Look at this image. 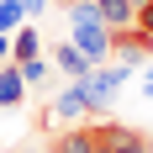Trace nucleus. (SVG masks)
Instances as JSON below:
<instances>
[{
	"label": "nucleus",
	"mask_w": 153,
	"mask_h": 153,
	"mask_svg": "<svg viewBox=\"0 0 153 153\" xmlns=\"http://www.w3.org/2000/svg\"><path fill=\"white\" fill-rule=\"evenodd\" d=\"M148 137H153V132H148Z\"/></svg>",
	"instance_id": "17"
},
{
	"label": "nucleus",
	"mask_w": 153,
	"mask_h": 153,
	"mask_svg": "<svg viewBox=\"0 0 153 153\" xmlns=\"http://www.w3.org/2000/svg\"><path fill=\"white\" fill-rule=\"evenodd\" d=\"M27 100V79H21V69L16 63H0V111H11Z\"/></svg>",
	"instance_id": "6"
},
{
	"label": "nucleus",
	"mask_w": 153,
	"mask_h": 153,
	"mask_svg": "<svg viewBox=\"0 0 153 153\" xmlns=\"http://www.w3.org/2000/svg\"><path fill=\"white\" fill-rule=\"evenodd\" d=\"M132 79V63H95L85 74V95H90V116H106V106L122 95V85Z\"/></svg>",
	"instance_id": "2"
},
{
	"label": "nucleus",
	"mask_w": 153,
	"mask_h": 153,
	"mask_svg": "<svg viewBox=\"0 0 153 153\" xmlns=\"http://www.w3.org/2000/svg\"><path fill=\"white\" fill-rule=\"evenodd\" d=\"M143 79H153V58H148V74H143Z\"/></svg>",
	"instance_id": "15"
},
{
	"label": "nucleus",
	"mask_w": 153,
	"mask_h": 153,
	"mask_svg": "<svg viewBox=\"0 0 153 153\" xmlns=\"http://www.w3.org/2000/svg\"><path fill=\"white\" fill-rule=\"evenodd\" d=\"M148 153H153V148H148Z\"/></svg>",
	"instance_id": "18"
},
{
	"label": "nucleus",
	"mask_w": 153,
	"mask_h": 153,
	"mask_svg": "<svg viewBox=\"0 0 153 153\" xmlns=\"http://www.w3.org/2000/svg\"><path fill=\"white\" fill-rule=\"evenodd\" d=\"M69 37L85 48V58H90V63H106V58H111V27L100 21L95 0H79V5H69Z\"/></svg>",
	"instance_id": "1"
},
{
	"label": "nucleus",
	"mask_w": 153,
	"mask_h": 153,
	"mask_svg": "<svg viewBox=\"0 0 153 153\" xmlns=\"http://www.w3.org/2000/svg\"><path fill=\"white\" fill-rule=\"evenodd\" d=\"M137 27L153 37V0H143V5H137Z\"/></svg>",
	"instance_id": "11"
},
{
	"label": "nucleus",
	"mask_w": 153,
	"mask_h": 153,
	"mask_svg": "<svg viewBox=\"0 0 153 153\" xmlns=\"http://www.w3.org/2000/svg\"><path fill=\"white\" fill-rule=\"evenodd\" d=\"M0 63H11V37L0 32Z\"/></svg>",
	"instance_id": "13"
},
{
	"label": "nucleus",
	"mask_w": 153,
	"mask_h": 153,
	"mask_svg": "<svg viewBox=\"0 0 153 153\" xmlns=\"http://www.w3.org/2000/svg\"><path fill=\"white\" fill-rule=\"evenodd\" d=\"M16 69H21V79H27V90H32V85H42L53 74V58H27V63H16Z\"/></svg>",
	"instance_id": "10"
},
{
	"label": "nucleus",
	"mask_w": 153,
	"mask_h": 153,
	"mask_svg": "<svg viewBox=\"0 0 153 153\" xmlns=\"http://www.w3.org/2000/svg\"><path fill=\"white\" fill-rule=\"evenodd\" d=\"M95 11H100V21L116 32V27H132V21H137V0H95Z\"/></svg>",
	"instance_id": "7"
},
{
	"label": "nucleus",
	"mask_w": 153,
	"mask_h": 153,
	"mask_svg": "<svg viewBox=\"0 0 153 153\" xmlns=\"http://www.w3.org/2000/svg\"><path fill=\"white\" fill-rule=\"evenodd\" d=\"M53 69H58L63 79H85V74L95 69V63L85 58V48H79L74 37H63V42H53Z\"/></svg>",
	"instance_id": "5"
},
{
	"label": "nucleus",
	"mask_w": 153,
	"mask_h": 153,
	"mask_svg": "<svg viewBox=\"0 0 153 153\" xmlns=\"http://www.w3.org/2000/svg\"><path fill=\"white\" fill-rule=\"evenodd\" d=\"M21 21H27V5H21V0H0V32L11 37Z\"/></svg>",
	"instance_id": "9"
},
{
	"label": "nucleus",
	"mask_w": 153,
	"mask_h": 153,
	"mask_svg": "<svg viewBox=\"0 0 153 153\" xmlns=\"http://www.w3.org/2000/svg\"><path fill=\"white\" fill-rule=\"evenodd\" d=\"M53 122L58 127H74V122H90V95H85V79H69L58 95H53Z\"/></svg>",
	"instance_id": "3"
},
{
	"label": "nucleus",
	"mask_w": 153,
	"mask_h": 153,
	"mask_svg": "<svg viewBox=\"0 0 153 153\" xmlns=\"http://www.w3.org/2000/svg\"><path fill=\"white\" fill-rule=\"evenodd\" d=\"M153 53V37L132 21V27H116L111 32V58H122V63H137V58H148Z\"/></svg>",
	"instance_id": "4"
},
{
	"label": "nucleus",
	"mask_w": 153,
	"mask_h": 153,
	"mask_svg": "<svg viewBox=\"0 0 153 153\" xmlns=\"http://www.w3.org/2000/svg\"><path fill=\"white\" fill-rule=\"evenodd\" d=\"M143 100H153V79H143Z\"/></svg>",
	"instance_id": "14"
},
{
	"label": "nucleus",
	"mask_w": 153,
	"mask_h": 153,
	"mask_svg": "<svg viewBox=\"0 0 153 153\" xmlns=\"http://www.w3.org/2000/svg\"><path fill=\"white\" fill-rule=\"evenodd\" d=\"M69 5H79V0H63V11H69Z\"/></svg>",
	"instance_id": "16"
},
{
	"label": "nucleus",
	"mask_w": 153,
	"mask_h": 153,
	"mask_svg": "<svg viewBox=\"0 0 153 153\" xmlns=\"http://www.w3.org/2000/svg\"><path fill=\"white\" fill-rule=\"evenodd\" d=\"M11 58H16V63L42 58V37H37V27H16V32H11Z\"/></svg>",
	"instance_id": "8"
},
{
	"label": "nucleus",
	"mask_w": 153,
	"mask_h": 153,
	"mask_svg": "<svg viewBox=\"0 0 153 153\" xmlns=\"http://www.w3.org/2000/svg\"><path fill=\"white\" fill-rule=\"evenodd\" d=\"M21 5H27V16H42L48 5H53V0H21Z\"/></svg>",
	"instance_id": "12"
}]
</instances>
